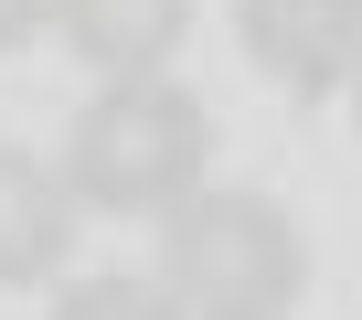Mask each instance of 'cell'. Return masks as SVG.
Here are the masks:
<instances>
[{
	"mask_svg": "<svg viewBox=\"0 0 362 320\" xmlns=\"http://www.w3.org/2000/svg\"><path fill=\"white\" fill-rule=\"evenodd\" d=\"M160 288L181 320H288L309 299V246L277 193H192L160 214Z\"/></svg>",
	"mask_w": 362,
	"mask_h": 320,
	"instance_id": "cell-1",
	"label": "cell"
},
{
	"mask_svg": "<svg viewBox=\"0 0 362 320\" xmlns=\"http://www.w3.org/2000/svg\"><path fill=\"white\" fill-rule=\"evenodd\" d=\"M203 160H214L203 96L170 86V75H139V86H107V96L75 107L54 182L96 214H170V203L203 193Z\"/></svg>",
	"mask_w": 362,
	"mask_h": 320,
	"instance_id": "cell-2",
	"label": "cell"
},
{
	"mask_svg": "<svg viewBox=\"0 0 362 320\" xmlns=\"http://www.w3.org/2000/svg\"><path fill=\"white\" fill-rule=\"evenodd\" d=\"M235 43L267 86L330 96L362 64V0H235Z\"/></svg>",
	"mask_w": 362,
	"mask_h": 320,
	"instance_id": "cell-3",
	"label": "cell"
},
{
	"mask_svg": "<svg viewBox=\"0 0 362 320\" xmlns=\"http://www.w3.org/2000/svg\"><path fill=\"white\" fill-rule=\"evenodd\" d=\"M75 256V193L54 182V160L0 149V288H43Z\"/></svg>",
	"mask_w": 362,
	"mask_h": 320,
	"instance_id": "cell-4",
	"label": "cell"
},
{
	"mask_svg": "<svg viewBox=\"0 0 362 320\" xmlns=\"http://www.w3.org/2000/svg\"><path fill=\"white\" fill-rule=\"evenodd\" d=\"M64 54L96 64L107 86H139L181 54V33H192V0H64Z\"/></svg>",
	"mask_w": 362,
	"mask_h": 320,
	"instance_id": "cell-5",
	"label": "cell"
},
{
	"mask_svg": "<svg viewBox=\"0 0 362 320\" xmlns=\"http://www.w3.org/2000/svg\"><path fill=\"white\" fill-rule=\"evenodd\" d=\"M43 320H181V309L160 278H75V288H54Z\"/></svg>",
	"mask_w": 362,
	"mask_h": 320,
	"instance_id": "cell-6",
	"label": "cell"
},
{
	"mask_svg": "<svg viewBox=\"0 0 362 320\" xmlns=\"http://www.w3.org/2000/svg\"><path fill=\"white\" fill-rule=\"evenodd\" d=\"M64 22V0H0V54H22V43H43Z\"/></svg>",
	"mask_w": 362,
	"mask_h": 320,
	"instance_id": "cell-7",
	"label": "cell"
},
{
	"mask_svg": "<svg viewBox=\"0 0 362 320\" xmlns=\"http://www.w3.org/2000/svg\"><path fill=\"white\" fill-rule=\"evenodd\" d=\"M351 118H362V64H351Z\"/></svg>",
	"mask_w": 362,
	"mask_h": 320,
	"instance_id": "cell-8",
	"label": "cell"
}]
</instances>
